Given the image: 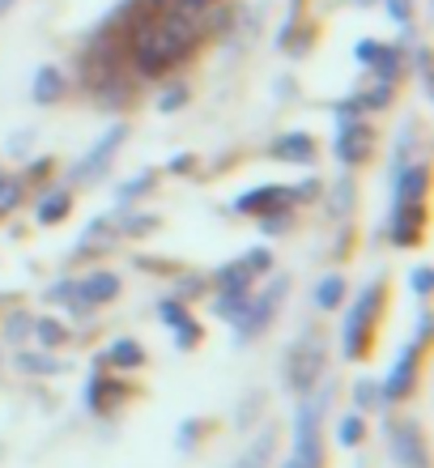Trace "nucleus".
<instances>
[{"label":"nucleus","instance_id":"nucleus-15","mask_svg":"<svg viewBox=\"0 0 434 468\" xmlns=\"http://www.w3.org/2000/svg\"><path fill=\"white\" fill-rule=\"evenodd\" d=\"M13 367L22 370V375H60V370H69V362L64 357H51V349H17L13 354Z\"/></svg>","mask_w":434,"mask_h":468},{"label":"nucleus","instance_id":"nucleus-12","mask_svg":"<svg viewBox=\"0 0 434 468\" xmlns=\"http://www.w3.org/2000/svg\"><path fill=\"white\" fill-rule=\"evenodd\" d=\"M269 154H273L277 162L307 166V162H315V136H311V133H281L273 145H269Z\"/></svg>","mask_w":434,"mask_h":468},{"label":"nucleus","instance_id":"nucleus-45","mask_svg":"<svg viewBox=\"0 0 434 468\" xmlns=\"http://www.w3.org/2000/svg\"><path fill=\"white\" fill-rule=\"evenodd\" d=\"M256 409H260V392H251L248 396V400H243V409H238V431H243V426H248V421H251V413H256Z\"/></svg>","mask_w":434,"mask_h":468},{"label":"nucleus","instance_id":"nucleus-4","mask_svg":"<svg viewBox=\"0 0 434 468\" xmlns=\"http://www.w3.org/2000/svg\"><path fill=\"white\" fill-rule=\"evenodd\" d=\"M379 285L375 282V290H362V298L349 307L345 315V333H341V349H345V357H362L366 354V346H371V333H375V311H379Z\"/></svg>","mask_w":434,"mask_h":468},{"label":"nucleus","instance_id":"nucleus-2","mask_svg":"<svg viewBox=\"0 0 434 468\" xmlns=\"http://www.w3.org/2000/svg\"><path fill=\"white\" fill-rule=\"evenodd\" d=\"M323 357H328V349H323V336L315 333V328H307V333L298 336L294 346H290L286 354V383L294 396H311L315 392V383H320L323 375Z\"/></svg>","mask_w":434,"mask_h":468},{"label":"nucleus","instance_id":"nucleus-19","mask_svg":"<svg viewBox=\"0 0 434 468\" xmlns=\"http://www.w3.org/2000/svg\"><path fill=\"white\" fill-rule=\"evenodd\" d=\"M273 452H277V431L269 426V431H260L256 439L248 443V452L235 460L230 468H269V460H273Z\"/></svg>","mask_w":434,"mask_h":468},{"label":"nucleus","instance_id":"nucleus-41","mask_svg":"<svg viewBox=\"0 0 434 468\" xmlns=\"http://www.w3.org/2000/svg\"><path fill=\"white\" fill-rule=\"evenodd\" d=\"M184 102H187V90H184V86H171V90H166V94L158 99V112H179Z\"/></svg>","mask_w":434,"mask_h":468},{"label":"nucleus","instance_id":"nucleus-49","mask_svg":"<svg viewBox=\"0 0 434 468\" xmlns=\"http://www.w3.org/2000/svg\"><path fill=\"white\" fill-rule=\"evenodd\" d=\"M48 171H51V162L43 158V162H38V166H35V171H30V179H43V175H48Z\"/></svg>","mask_w":434,"mask_h":468},{"label":"nucleus","instance_id":"nucleus-14","mask_svg":"<svg viewBox=\"0 0 434 468\" xmlns=\"http://www.w3.org/2000/svg\"><path fill=\"white\" fill-rule=\"evenodd\" d=\"M426 184H430V171H426L422 162H418V166H400L397 171V200H392V205H422Z\"/></svg>","mask_w":434,"mask_h":468},{"label":"nucleus","instance_id":"nucleus-50","mask_svg":"<svg viewBox=\"0 0 434 468\" xmlns=\"http://www.w3.org/2000/svg\"><path fill=\"white\" fill-rule=\"evenodd\" d=\"M13 5H17V0H0V17H5V13H9Z\"/></svg>","mask_w":434,"mask_h":468},{"label":"nucleus","instance_id":"nucleus-46","mask_svg":"<svg viewBox=\"0 0 434 468\" xmlns=\"http://www.w3.org/2000/svg\"><path fill=\"white\" fill-rule=\"evenodd\" d=\"M413 60H418V73H422V86H430V48H413Z\"/></svg>","mask_w":434,"mask_h":468},{"label":"nucleus","instance_id":"nucleus-9","mask_svg":"<svg viewBox=\"0 0 434 468\" xmlns=\"http://www.w3.org/2000/svg\"><path fill=\"white\" fill-rule=\"evenodd\" d=\"M115 298H120V272H111V269H94L90 277L77 282V303H81L86 311L107 307V303H115Z\"/></svg>","mask_w":434,"mask_h":468},{"label":"nucleus","instance_id":"nucleus-21","mask_svg":"<svg viewBox=\"0 0 434 468\" xmlns=\"http://www.w3.org/2000/svg\"><path fill=\"white\" fill-rule=\"evenodd\" d=\"M371 73L384 81V86H397V77L405 73V48H387L384 43V51H379V60L371 64Z\"/></svg>","mask_w":434,"mask_h":468},{"label":"nucleus","instance_id":"nucleus-47","mask_svg":"<svg viewBox=\"0 0 434 468\" xmlns=\"http://www.w3.org/2000/svg\"><path fill=\"white\" fill-rule=\"evenodd\" d=\"M426 336H430V311H422V315H418V346H422Z\"/></svg>","mask_w":434,"mask_h":468},{"label":"nucleus","instance_id":"nucleus-34","mask_svg":"<svg viewBox=\"0 0 434 468\" xmlns=\"http://www.w3.org/2000/svg\"><path fill=\"white\" fill-rule=\"evenodd\" d=\"M115 230H120V234H132V239H141V234H153V230H158V218H153V213H128V218L115 226Z\"/></svg>","mask_w":434,"mask_h":468},{"label":"nucleus","instance_id":"nucleus-22","mask_svg":"<svg viewBox=\"0 0 434 468\" xmlns=\"http://www.w3.org/2000/svg\"><path fill=\"white\" fill-rule=\"evenodd\" d=\"M341 303H345V277H341V272L320 277V285H315V307H320V311H336Z\"/></svg>","mask_w":434,"mask_h":468},{"label":"nucleus","instance_id":"nucleus-37","mask_svg":"<svg viewBox=\"0 0 434 468\" xmlns=\"http://www.w3.org/2000/svg\"><path fill=\"white\" fill-rule=\"evenodd\" d=\"M430 285H434V272H430V264H418V269L409 272V290L418 298H430Z\"/></svg>","mask_w":434,"mask_h":468},{"label":"nucleus","instance_id":"nucleus-38","mask_svg":"<svg viewBox=\"0 0 434 468\" xmlns=\"http://www.w3.org/2000/svg\"><path fill=\"white\" fill-rule=\"evenodd\" d=\"M379 51H384V43H379V38H362L358 48H354V60H358L362 69H371V64L379 60Z\"/></svg>","mask_w":434,"mask_h":468},{"label":"nucleus","instance_id":"nucleus-27","mask_svg":"<svg viewBox=\"0 0 434 468\" xmlns=\"http://www.w3.org/2000/svg\"><path fill=\"white\" fill-rule=\"evenodd\" d=\"M248 298H251V290L243 294V290H217V298H213V311L222 315V320H235L238 311L248 307Z\"/></svg>","mask_w":434,"mask_h":468},{"label":"nucleus","instance_id":"nucleus-1","mask_svg":"<svg viewBox=\"0 0 434 468\" xmlns=\"http://www.w3.org/2000/svg\"><path fill=\"white\" fill-rule=\"evenodd\" d=\"M328 405V392L298 396L294 413V456L286 460V468H323V447H320V418Z\"/></svg>","mask_w":434,"mask_h":468},{"label":"nucleus","instance_id":"nucleus-31","mask_svg":"<svg viewBox=\"0 0 434 468\" xmlns=\"http://www.w3.org/2000/svg\"><path fill=\"white\" fill-rule=\"evenodd\" d=\"M238 260H243V269L251 277H269L273 272V247H251L248 256H238Z\"/></svg>","mask_w":434,"mask_h":468},{"label":"nucleus","instance_id":"nucleus-29","mask_svg":"<svg viewBox=\"0 0 434 468\" xmlns=\"http://www.w3.org/2000/svg\"><path fill=\"white\" fill-rule=\"evenodd\" d=\"M320 192H323V184L315 179V175H307L302 184H290L286 187V205L294 209V205H311V200H320Z\"/></svg>","mask_w":434,"mask_h":468},{"label":"nucleus","instance_id":"nucleus-17","mask_svg":"<svg viewBox=\"0 0 434 468\" xmlns=\"http://www.w3.org/2000/svg\"><path fill=\"white\" fill-rule=\"evenodd\" d=\"M418 226H422V205H392V226H387L392 243L409 247L418 239Z\"/></svg>","mask_w":434,"mask_h":468},{"label":"nucleus","instance_id":"nucleus-24","mask_svg":"<svg viewBox=\"0 0 434 468\" xmlns=\"http://www.w3.org/2000/svg\"><path fill=\"white\" fill-rule=\"evenodd\" d=\"M30 333L38 336V346H43V349H56V346H64V341H69V328H64L56 315H43V320H35V328H30Z\"/></svg>","mask_w":434,"mask_h":468},{"label":"nucleus","instance_id":"nucleus-16","mask_svg":"<svg viewBox=\"0 0 434 468\" xmlns=\"http://www.w3.org/2000/svg\"><path fill=\"white\" fill-rule=\"evenodd\" d=\"M115 222L111 218H94V222L86 226V234H81V239H77V247H73V260H90V251H94V247H99V251H107V247L115 243Z\"/></svg>","mask_w":434,"mask_h":468},{"label":"nucleus","instance_id":"nucleus-26","mask_svg":"<svg viewBox=\"0 0 434 468\" xmlns=\"http://www.w3.org/2000/svg\"><path fill=\"white\" fill-rule=\"evenodd\" d=\"M149 187H153V171H141L137 179H128V184L120 187V192H115V205H120V209H128V205H137V200L145 197Z\"/></svg>","mask_w":434,"mask_h":468},{"label":"nucleus","instance_id":"nucleus-18","mask_svg":"<svg viewBox=\"0 0 434 468\" xmlns=\"http://www.w3.org/2000/svg\"><path fill=\"white\" fill-rule=\"evenodd\" d=\"M102 362L111 370H137V367H145V346L132 341V336H120V341L102 354Z\"/></svg>","mask_w":434,"mask_h":468},{"label":"nucleus","instance_id":"nucleus-30","mask_svg":"<svg viewBox=\"0 0 434 468\" xmlns=\"http://www.w3.org/2000/svg\"><path fill=\"white\" fill-rule=\"evenodd\" d=\"M22 197H26V179H13V175L0 171V213L17 209V205H22Z\"/></svg>","mask_w":434,"mask_h":468},{"label":"nucleus","instance_id":"nucleus-20","mask_svg":"<svg viewBox=\"0 0 434 468\" xmlns=\"http://www.w3.org/2000/svg\"><path fill=\"white\" fill-rule=\"evenodd\" d=\"M69 209H73V192H69V187H56V192H48V197L38 200L35 222L38 226H56V222L69 218Z\"/></svg>","mask_w":434,"mask_h":468},{"label":"nucleus","instance_id":"nucleus-28","mask_svg":"<svg viewBox=\"0 0 434 468\" xmlns=\"http://www.w3.org/2000/svg\"><path fill=\"white\" fill-rule=\"evenodd\" d=\"M362 439H366V421H362V413H349V418L336 421V443L341 447H358Z\"/></svg>","mask_w":434,"mask_h":468},{"label":"nucleus","instance_id":"nucleus-25","mask_svg":"<svg viewBox=\"0 0 434 468\" xmlns=\"http://www.w3.org/2000/svg\"><path fill=\"white\" fill-rule=\"evenodd\" d=\"M48 303H56V307H69L73 315H86V307L77 303V282L73 277H60V282H51V290H48Z\"/></svg>","mask_w":434,"mask_h":468},{"label":"nucleus","instance_id":"nucleus-44","mask_svg":"<svg viewBox=\"0 0 434 468\" xmlns=\"http://www.w3.org/2000/svg\"><path fill=\"white\" fill-rule=\"evenodd\" d=\"M196 434H200V421L187 418V421H184V431H179V452H192V443H196Z\"/></svg>","mask_w":434,"mask_h":468},{"label":"nucleus","instance_id":"nucleus-36","mask_svg":"<svg viewBox=\"0 0 434 468\" xmlns=\"http://www.w3.org/2000/svg\"><path fill=\"white\" fill-rule=\"evenodd\" d=\"M260 230L264 234H286L290 230V205H277V209L260 213Z\"/></svg>","mask_w":434,"mask_h":468},{"label":"nucleus","instance_id":"nucleus-40","mask_svg":"<svg viewBox=\"0 0 434 468\" xmlns=\"http://www.w3.org/2000/svg\"><path fill=\"white\" fill-rule=\"evenodd\" d=\"M387 13H392V22H397L400 30H409V22H413V5H409V0H387Z\"/></svg>","mask_w":434,"mask_h":468},{"label":"nucleus","instance_id":"nucleus-51","mask_svg":"<svg viewBox=\"0 0 434 468\" xmlns=\"http://www.w3.org/2000/svg\"><path fill=\"white\" fill-rule=\"evenodd\" d=\"M354 5H362V9H366V5H375V0H354Z\"/></svg>","mask_w":434,"mask_h":468},{"label":"nucleus","instance_id":"nucleus-6","mask_svg":"<svg viewBox=\"0 0 434 468\" xmlns=\"http://www.w3.org/2000/svg\"><path fill=\"white\" fill-rule=\"evenodd\" d=\"M375 133L366 120H336V162L341 166H362L371 158Z\"/></svg>","mask_w":434,"mask_h":468},{"label":"nucleus","instance_id":"nucleus-5","mask_svg":"<svg viewBox=\"0 0 434 468\" xmlns=\"http://www.w3.org/2000/svg\"><path fill=\"white\" fill-rule=\"evenodd\" d=\"M124 141H128V123H111V128H107V133L86 149V158L69 171V184H90V179L107 175L111 171V162H115V149L124 145Z\"/></svg>","mask_w":434,"mask_h":468},{"label":"nucleus","instance_id":"nucleus-8","mask_svg":"<svg viewBox=\"0 0 434 468\" xmlns=\"http://www.w3.org/2000/svg\"><path fill=\"white\" fill-rule=\"evenodd\" d=\"M158 315H162V324H166V328L175 333V349H184V354H187V349H196L200 324L187 315V307L179 303V298H175V294L162 298V303H158Z\"/></svg>","mask_w":434,"mask_h":468},{"label":"nucleus","instance_id":"nucleus-39","mask_svg":"<svg viewBox=\"0 0 434 468\" xmlns=\"http://www.w3.org/2000/svg\"><path fill=\"white\" fill-rule=\"evenodd\" d=\"M30 145H35V128H22V133L9 136V154H13V158H30V154H26Z\"/></svg>","mask_w":434,"mask_h":468},{"label":"nucleus","instance_id":"nucleus-32","mask_svg":"<svg viewBox=\"0 0 434 468\" xmlns=\"http://www.w3.org/2000/svg\"><path fill=\"white\" fill-rule=\"evenodd\" d=\"M354 200H358V197H354V179L345 175V179L333 187V218H341V222H345L349 213H354Z\"/></svg>","mask_w":434,"mask_h":468},{"label":"nucleus","instance_id":"nucleus-11","mask_svg":"<svg viewBox=\"0 0 434 468\" xmlns=\"http://www.w3.org/2000/svg\"><path fill=\"white\" fill-rule=\"evenodd\" d=\"M64 90H69L64 69H56V64H38L35 81H30V99H35L38 107H56V102L64 99Z\"/></svg>","mask_w":434,"mask_h":468},{"label":"nucleus","instance_id":"nucleus-7","mask_svg":"<svg viewBox=\"0 0 434 468\" xmlns=\"http://www.w3.org/2000/svg\"><path fill=\"white\" fill-rule=\"evenodd\" d=\"M387 443H392V456H397L400 468H430L422 431H418L413 421H392V426H387Z\"/></svg>","mask_w":434,"mask_h":468},{"label":"nucleus","instance_id":"nucleus-23","mask_svg":"<svg viewBox=\"0 0 434 468\" xmlns=\"http://www.w3.org/2000/svg\"><path fill=\"white\" fill-rule=\"evenodd\" d=\"M251 282H256V277L243 269V260H235V264H222V269L213 272V285H217V290H243V294H248Z\"/></svg>","mask_w":434,"mask_h":468},{"label":"nucleus","instance_id":"nucleus-48","mask_svg":"<svg viewBox=\"0 0 434 468\" xmlns=\"http://www.w3.org/2000/svg\"><path fill=\"white\" fill-rule=\"evenodd\" d=\"M171 171H175V175H184V171H192V158H175V162H171Z\"/></svg>","mask_w":434,"mask_h":468},{"label":"nucleus","instance_id":"nucleus-43","mask_svg":"<svg viewBox=\"0 0 434 468\" xmlns=\"http://www.w3.org/2000/svg\"><path fill=\"white\" fill-rule=\"evenodd\" d=\"M213 5H217V0H171V9H184V13H192V17H205Z\"/></svg>","mask_w":434,"mask_h":468},{"label":"nucleus","instance_id":"nucleus-35","mask_svg":"<svg viewBox=\"0 0 434 468\" xmlns=\"http://www.w3.org/2000/svg\"><path fill=\"white\" fill-rule=\"evenodd\" d=\"M35 328V315L30 311H9V320H5V341H26Z\"/></svg>","mask_w":434,"mask_h":468},{"label":"nucleus","instance_id":"nucleus-13","mask_svg":"<svg viewBox=\"0 0 434 468\" xmlns=\"http://www.w3.org/2000/svg\"><path fill=\"white\" fill-rule=\"evenodd\" d=\"M277 205H286V184H264V187L243 192V197L235 200V213H251V218H260V213L277 209Z\"/></svg>","mask_w":434,"mask_h":468},{"label":"nucleus","instance_id":"nucleus-33","mask_svg":"<svg viewBox=\"0 0 434 468\" xmlns=\"http://www.w3.org/2000/svg\"><path fill=\"white\" fill-rule=\"evenodd\" d=\"M384 400H379V383L371 379H358L354 383V413H366V409H379Z\"/></svg>","mask_w":434,"mask_h":468},{"label":"nucleus","instance_id":"nucleus-3","mask_svg":"<svg viewBox=\"0 0 434 468\" xmlns=\"http://www.w3.org/2000/svg\"><path fill=\"white\" fill-rule=\"evenodd\" d=\"M286 294H290V277H273V285L264 290V294H251L248 298V307L238 311L235 320V346H248V341H256V336L269 328V320L277 315V307L286 303Z\"/></svg>","mask_w":434,"mask_h":468},{"label":"nucleus","instance_id":"nucleus-10","mask_svg":"<svg viewBox=\"0 0 434 468\" xmlns=\"http://www.w3.org/2000/svg\"><path fill=\"white\" fill-rule=\"evenodd\" d=\"M418 341H413L405 354H400V362L392 367V375H387L384 383H379V400L384 405H397V400H405V396L413 392V375H418Z\"/></svg>","mask_w":434,"mask_h":468},{"label":"nucleus","instance_id":"nucleus-42","mask_svg":"<svg viewBox=\"0 0 434 468\" xmlns=\"http://www.w3.org/2000/svg\"><path fill=\"white\" fill-rule=\"evenodd\" d=\"M200 290H205V277H184V282L175 285V298H179V303H187V298H196Z\"/></svg>","mask_w":434,"mask_h":468}]
</instances>
